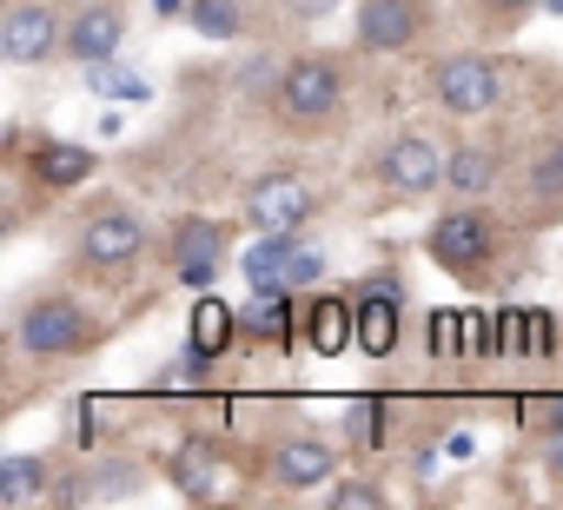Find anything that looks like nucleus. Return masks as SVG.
I'll return each instance as SVG.
<instances>
[{
  "label": "nucleus",
  "instance_id": "1",
  "mask_svg": "<svg viewBox=\"0 0 563 510\" xmlns=\"http://www.w3.org/2000/svg\"><path fill=\"white\" fill-rule=\"evenodd\" d=\"M272 120L299 133V140H319L345 120V67L332 54H299L278 74V93H272Z\"/></svg>",
  "mask_w": 563,
  "mask_h": 510
},
{
  "label": "nucleus",
  "instance_id": "2",
  "mask_svg": "<svg viewBox=\"0 0 563 510\" xmlns=\"http://www.w3.org/2000/svg\"><path fill=\"white\" fill-rule=\"evenodd\" d=\"M14 345L34 365H60V358H87L100 345V319L74 299V292H34L14 312Z\"/></svg>",
  "mask_w": 563,
  "mask_h": 510
},
{
  "label": "nucleus",
  "instance_id": "3",
  "mask_svg": "<svg viewBox=\"0 0 563 510\" xmlns=\"http://www.w3.org/2000/svg\"><path fill=\"white\" fill-rule=\"evenodd\" d=\"M424 252H431V266H438V273H451V279H464V286H477V279L497 266V219L484 212V199H457L451 212H438V219H431Z\"/></svg>",
  "mask_w": 563,
  "mask_h": 510
},
{
  "label": "nucleus",
  "instance_id": "4",
  "mask_svg": "<svg viewBox=\"0 0 563 510\" xmlns=\"http://www.w3.org/2000/svg\"><path fill=\"white\" fill-rule=\"evenodd\" d=\"M431 100H438L451 120H484V113H497V107H504V67H497V54H484V47L444 54V60L431 67Z\"/></svg>",
  "mask_w": 563,
  "mask_h": 510
},
{
  "label": "nucleus",
  "instance_id": "5",
  "mask_svg": "<svg viewBox=\"0 0 563 510\" xmlns=\"http://www.w3.org/2000/svg\"><path fill=\"white\" fill-rule=\"evenodd\" d=\"M140 252H146V219L133 206H100L74 239V259L93 279H126L140 266Z\"/></svg>",
  "mask_w": 563,
  "mask_h": 510
},
{
  "label": "nucleus",
  "instance_id": "6",
  "mask_svg": "<svg viewBox=\"0 0 563 510\" xmlns=\"http://www.w3.org/2000/svg\"><path fill=\"white\" fill-rule=\"evenodd\" d=\"M166 266H173V279L186 292H212L219 273L232 266V225L225 219H206V212L173 219V232H166Z\"/></svg>",
  "mask_w": 563,
  "mask_h": 510
},
{
  "label": "nucleus",
  "instance_id": "7",
  "mask_svg": "<svg viewBox=\"0 0 563 510\" xmlns=\"http://www.w3.org/2000/svg\"><path fill=\"white\" fill-rule=\"evenodd\" d=\"M265 484L286 490V497H306V490H332L339 484V444L319 437V431H292L278 437L272 457H265Z\"/></svg>",
  "mask_w": 563,
  "mask_h": 510
},
{
  "label": "nucleus",
  "instance_id": "8",
  "mask_svg": "<svg viewBox=\"0 0 563 510\" xmlns=\"http://www.w3.org/2000/svg\"><path fill=\"white\" fill-rule=\"evenodd\" d=\"M67 47V21L54 0H8L0 14V60L8 67H41Z\"/></svg>",
  "mask_w": 563,
  "mask_h": 510
},
{
  "label": "nucleus",
  "instance_id": "9",
  "mask_svg": "<svg viewBox=\"0 0 563 510\" xmlns=\"http://www.w3.org/2000/svg\"><path fill=\"white\" fill-rule=\"evenodd\" d=\"M444 159H451V153H444L431 133H398V140L378 146L372 173H378L385 192H398V199H424V192L444 186Z\"/></svg>",
  "mask_w": 563,
  "mask_h": 510
},
{
  "label": "nucleus",
  "instance_id": "10",
  "mask_svg": "<svg viewBox=\"0 0 563 510\" xmlns=\"http://www.w3.org/2000/svg\"><path fill=\"white\" fill-rule=\"evenodd\" d=\"M258 232H299L312 212H319V192L299 179V173H265L245 186V206H239Z\"/></svg>",
  "mask_w": 563,
  "mask_h": 510
},
{
  "label": "nucleus",
  "instance_id": "11",
  "mask_svg": "<svg viewBox=\"0 0 563 510\" xmlns=\"http://www.w3.org/2000/svg\"><path fill=\"white\" fill-rule=\"evenodd\" d=\"M54 477L60 484H47V497H60V503H120V497H133L146 484V470L133 457H93V464L54 470Z\"/></svg>",
  "mask_w": 563,
  "mask_h": 510
},
{
  "label": "nucleus",
  "instance_id": "12",
  "mask_svg": "<svg viewBox=\"0 0 563 510\" xmlns=\"http://www.w3.org/2000/svg\"><path fill=\"white\" fill-rule=\"evenodd\" d=\"M418 41H424V0H358L365 54H411Z\"/></svg>",
  "mask_w": 563,
  "mask_h": 510
},
{
  "label": "nucleus",
  "instance_id": "13",
  "mask_svg": "<svg viewBox=\"0 0 563 510\" xmlns=\"http://www.w3.org/2000/svg\"><path fill=\"white\" fill-rule=\"evenodd\" d=\"M120 41H126V8L120 0H87V8L67 21V60L74 67H107L113 54H120Z\"/></svg>",
  "mask_w": 563,
  "mask_h": 510
},
{
  "label": "nucleus",
  "instance_id": "14",
  "mask_svg": "<svg viewBox=\"0 0 563 510\" xmlns=\"http://www.w3.org/2000/svg\"><path fill=\"white\" fill-rule=\"evenodd\" d=\"M159 477L186 497V503H212L219 497V477H225V457L212 451V437H179L159 464Z\"/></svg>",
  "mask_w": 563,
  "mask_h": 510
},
{
  "label": "nucleus",
  "instance_id": "15",
  "mask_svg": "<svg viewBox=\"0 0 563 510\" xmlns=\"http://www.w3.org/2000/svg\"><path fill=\"white\" fill-rule=\"evenodd\" d=\"M27 173L47 186V192H67V186H87L100 173V159L80 146V140H34L27 146Z\"/></svg>",
  "mask_w": 563,
  "mask_h": 510
},
{
  "label": "nucleus",
  "instance_id": "16",
  "mask_svg": "<svg viewBox=\"0 0 563 510\" xmlns=\"http://www.w3.org/2000/svg\"><path fill=\"white\" fill-rule=\"evenodd\" d=\"M352 306H358V345L365 352H391L398 345V279L391 273L365 279Z\"/></svg>",
  "mask_w": 563,
  "mask_h": 510
},
{
  "label": "nucleus",
  "instance_id": "17",
  "mask_svg": "<svg viewBox=\"0 0 563 510\" xmlns=\"http://www.w3.org/2000/svg\"><path fill=\"white\" fill-rule=\"evenodd\" d=\"M292 286H272V292H252V306L239 312V345H286L299 325H292Z\"/></svg>",
  "mask_w": 563,
  "mask_h": 510
},
{
  "label": "nucleus",
  "instance_id": "18",
  "mask_svg": "<svg viewBox=\"0 0 563 510\" xmlns=\"http://www.w3.org/2000/svg\"><path fill=\"white\" fill-rule=\"evenodd\" d=\"M497 173H504V159H497L490 146L457 140L451 159H444V192H451V199H484V192L497 186Z\"/></svg>",
  "mask_w": 563,
  "mask_h": 510
},
{
  "label": "nucleus",
  "instance_id": "19",
  "mask_svg": "<svg viewBox=\"0 0 563 510\" xmlns=\"http://www.w3.org/2000/svg\"><path fill=\"white\" fill-rule=\"evenodd\" d=\"M299 339L312 345V352H345L352 339H358V306H345V299H312L306 312H299Z\"/></svg>",
  "mask_w": 563,
  "mask_h": 510
},
{
  "label": "nucleus",
  "instance_id": "20",
  "mask_svg": "<svg viewBox=\"0 0 563 510\" xmlns=\"http://www.w3.org/2000/svg\"><path fill=\"white\" fill-rule=\"evenodd\" d=\"M292 252H299V232H258V245L239 252V273L252 292H272V286H286L292 273Z\"/></svg>",
  "mask_w": 563,
  "mask_h": 510
},
{
  "label": "nucleus",
  "instance_id": "21",
  "mask_svg": "<svg viewBox=\"0 0 563 510\" xmlns=\"http://www.w3.org/2000/svg\"><path fill=\"white\" fill-rule=\"evenodd\" d=\"M232 345H239V312L219 306L212 292H199V306H192V352H199V358H219V352H232Z\"/></svg>",
  "mask_w": 563,
  "mask_h": 510
},
{
  "label": "nucleus",
  "instance_id": "22",
  "mask_svg": "<svg viewBox=\"0 0 563 510\" xmlns=\"http://www.w3.org/2000/svg\"><path fill=\"white\" fill-rule=\"evenodd\" d=\"M54 484V457H34V451H14L0 457V503H27Z\"/></svg>",
  "mask_w": 563,
  "mask_h": 510
},
{
  "label": "nucleus",
  "instance_id": "23",
  "mask_svg": "<svg viewBox=\"0 0 563 510\" xmlns=\"http://www.w3.org/2000/svg\"><path fill=\"white\" fill-rule=\"evenodd\" d=\"M186 21L199 41H245V0H186Z\"/></svg>",
  "mask_w": 563,
  "mask_h": 510
},
{
  "label": "nucleus",
  "instance_id": "24",
  "mask_svg": "<svg viewBox=\"0 0 563 510\" xmlns=\"http://www.w3.org/2000/svg\"><path fill=\"white\" fill-rule=\"evenodd\" d=\"M385 418H391L385 398H352V411H345V437H352L358 451H372V444H385Z\"/></svg>",
  "mask_w": 563,
  "mask_h": 510
},
{
  "label": "nucleus",
  "instance_id": "25",
  "mask_svg": "<svg viewBox=\"0 0 563 510\" xmlns=\"http://www.w3.org/2000/svg\"><path fill=\"white\" fill-rule=\"evenodd\" d=\"M325 503H332V510H378V503H385V484H378V477H345V470H339V484L325 490Z\"/></svg>",
  "mask_w": 563,
  "mask_h": 510
},
{
  "label": "nucleus",
  "instance_id": "26",
  "mask_svg": "<svg viewBox=\"0 0 563 510\" xmlns=\"http://www.w3.org/2000/svg\"><path fill=\"white\" fill-rule=\"evenodd\" d=\"M530 192H537V199H563V133L530 159Z\"/></svg>",
  "mask_w": 563,
  "mask_h": 510
},
{
  "label": "nucleus",
  "instance_id": "27",
  "mask_svg": "<svg viewBox=\"0 0 563 510\" xmlns=\"http://www.w3.org/2000/svg\"><path fill=\"white\" fill-rule=\"evenodd\" d=\"M319 279H325V252H319V245H299V252H292V273H286V286H292V292H312Z\"/></svg>",
  "mask_w": 563,
  "mask_h": 510
},
{
  "label": "nucleus",
  "instance_id": "28",
  "mask_svg": "<svg viewBox=\"0 0 563 510\" xmlns=\"http://www.w3.org/2000/svg\"><path fill=\"white\" fill-rule=\"evenodd\" d=\"M278 74H286V67H278L272 54H258V60H245V74H239V87L258 100V93H278Z\"/></svg>",
  "mask_w": 563,
  "mask_h": 510
},
{
  "label": "nucleus",
  "instance_id": "29",
  "mask_svg": "<svg viewBox=\"0 0 563 510\" xmlns=\"http://www.w3.org/2000/svg\"><path fill=\"white\" fill-rule=\"evenodd\" d=\"M530 424H537V437H556V431H563V391H556V398H537V404H530Z\"/></svg>",
  "mask_w": 563,
  "mask_h": 510
},
{
  "label": "nucleus",
  "instance_id": "30",
  "mask_svg": "<svg viewBox=\"0 0 563 510\" xmlns=\"http://www.w3.org/2000/svg\"><path fill=\"white\" fill-rule=\"evenodd\" d=\"M286 8V21H325V14H339L345 0H278Z\"/></svg>",
  "mask_w": 563,
  "mask_h": 510
},
{
  "label": "nucleus",
  "instance_id": "31",
  "mask_svg": "<svg viewBox=\"0 0 563 510\" xmlns=\"http://www.w3.org/2000/svg\"><path fill=\"white\" fill-rule=\"evenodd\" d=\"M537 8H543V0H484V14H490V21H504V27H510V21H523V14H537Z\"/></svg>",
  "mask_w": 563,
  "mask_h": 510
},
{
  "label": "nucleus",
  "instance_id": "32",
  "mask_svg": "<svg viewBox=\"0 0 563 510\" xmlns=\"http://www.w3.org/2000/svg\"><path fill=\"white\" fill-rule=\"evenodd\" d=\"M537 444H543V470L563 484V431H556V437H537Z\"/></svg>",
  "mask_w": 563,
  "mask_h": 510
},
{
  "label": "nucleus",
  "instance_id": "33",
  "mask_svg": "<svg viewBox=\"0 0 563 510\" xmlns=\"http://www.w3.org/2000/svg\"><path fill=\"white\" fill-rule=\"evenodd\" d=\"M153 14L166 21V14H186V0H153Z\"/></svg>",
  "mask_w": 563,
  "mask_h": 510
},
{
  "label": "nucleus",
  "instance_id": "34",
  "mask_svg": "<svg viewBox=\"0 0 563 510\" xmlns=\"http://www.w3.org/2000/svg\"><path fill=\"white\" fill-rule=\"evenodd\" d=\"M543 8H556V14H563V0H543Z\"/></svg>",
  "mask_w": 563,
  "mask_h": 510
}]
</instances>
